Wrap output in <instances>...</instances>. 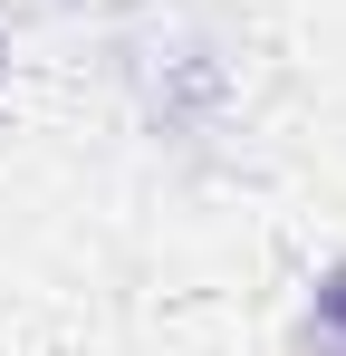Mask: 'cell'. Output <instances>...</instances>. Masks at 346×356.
Instances as JSON below:
<instances>
[{"label": "cell", "mask_w": 346, "mask_h": 356, "mask_svg": "<svg viewBox=\"0 0 346 356\" xmlns=\"http://www.w3.org/2000/svg\"><path fill=\"white\" fill-rule=\"evenodd\" d=\"M0 67H10V49H0Z\"/></svg>", "instance_id": "1"}]
</instances>
